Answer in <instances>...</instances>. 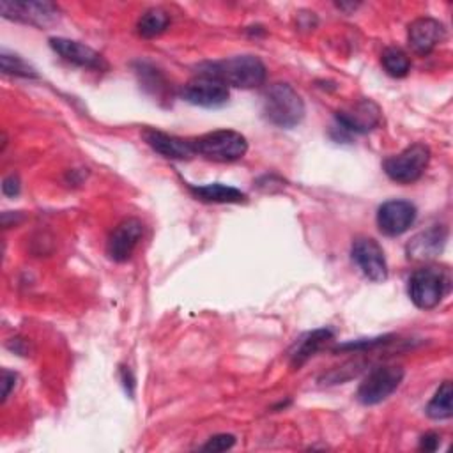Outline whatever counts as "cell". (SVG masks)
Masks as SVG:
<instances>
[{
  "label": "cell",
  "mask_w": 453,
  "mask_h": 453,
  "mask_svg": "<svg viewBox=\"0 0 453 453\" xmlns=\"http://www.w3.org/2000/svg\"><path fill=\"white\" fill-rule=\"evenodd\" d=\"M264 117L283 129L296 127L304 117V103L288 83H273L264 92Z\"/></svg>",
  "instance_id": "cell-2"
},
{
  "label": "cell",
  "mask_w": 453,
  "mask_h": 453,
  "mask_svg": "<svg viewBox=\"0 0 453 453\" xmlns=\"http://www.w3.org/2000/svg\"><path fill=\"white\" fill-rule=\"evenodd\" d=\"M329 340H333V331L327 329V327H322V329H315V331H310L306 334H303L294 349L290 350V359H292V365L294 366H301L306 359H310L317 350H320Z\"/></svg>",
  "instance_id": "cell-17"
},
{
  "label": "cell",
  "mask_w": 453,
  "mask_h": 453,
  "mask_svg": "<svg viewBox=\"0 0 453 453\" xmlns=\"http://www.w3.org/2000/svg\"><path fill=\"white\" fill-rule=\"evenodd\" d=\"M200 73H207L221 80L226 87L255 88L265 81V65L258 57L237 55L219 62H209L200 67Z\"/></svg>",
  "instance_id": "cell-1"
},
{
  "label": "cell",
  "mask_w": 453,
  "mask_h": 453,
  "mask_svg": "<svg viewBox=\"0 0 453 453\" xmlns=\"http://www.w3.org/2000/svg\"><path fill=\"white\" fill-rule=\"evenodd\" d=\"M234 444H235V437H234L232 434H218V435L211 437V439L202 446V449H203V451H212V453H216V451H226V449H230Z\"/></svg>",
  "instance_id": "cell-23"
},
{
  "label": "cell",
  "mask_w": 453,
  "mask_h": 453,
  "mask_svg": "<svg viewBox=\"0 0 453 453\" xmlns=\"http://www.w3.org/2000/svg\"><path fill=\"white\" fill-rule=\"evenodd\" d=\"M407 37L414 53L428 55L446 39V28L441 21L425 16L414 19L409 25Z\"/></svg>",
  "instance_id": "cell-12"
},
{
  "label": "cell",
  "mask_w": 453,
  "mask_h": 453,
  "mask_svg": "<svg viewBox=\"0 0 453 453\" xmlns=\"http://www.w3.org/2000/svg\"><path fill=\"white\" fill-rule=\"evenodd\" d=\"M336 119L342 129L352 133H368L380 122V108L370 99H361L350 108L338 111Z\"/></svg>",
  "instance_id": "cell-13"
},
{
  "label": "cell",
  "mask_w": 453,
  "mask_h": 453,
  "mask_svg": "<svg viewBox=\"0 0 453 453\" xmlns=\"http://www.w3.org/2000/svg\"><path fill=\"white\" fill-rule=\"evenodd\" d=\"M143 138L157 154L168 159H191L193 156H196L193 140H184L156 129H147L143 133Z\"/></svg>",
  "instance_id": "cell-15"
},
{
  "label": "cell",
  "mask_w": 453,
  "mask_h": 453,
  "mask_svg": "<svg viewBox=\"0 0 453 453\" xmlns=\"http://www.w3.org/2000/svg\"><path fill=\"white\" fill-rule=\"evenodd\" d=\"M446 244V228L441 225H434L419 234H416L407 244V253L411 258L426 260L442 251Z\"/></svg>",
  "instance_id": "cell-16"
},
{
  "label": "cell",
  "mask_w": 453,
  "mask_h": 453,
  "mask_svg": "<svg viewBox=\"0 0 453 453\" xmlns=\"http://www.w3.org/2000/svg\"><path fill=\"white\" fill-rule=\"evenodd\" d=\"M403 379V368L396 365H384L373 368L357 388V400L363 405H375L384 402L396 391Z\"/></svg>",
  "instance_id": "cell-6"
},
{
  "label": "cell",
  "mask_w": 453,
  "mask_h": 453,
  "mask_svg": "<svg viewBox=\"0 0 453 453\" xmlns=\"http://www.w3.org/2000/svg\"><path fill=\"white\" fill-rule=\"evenodd\" d=\"M50 46L53 48V51H57L64 60L80 65V67H87V69H101L104 65L103 57L92 50L90 46L73 41V39H65V37H51L50 39Z\"/></svg>",
  "instance_id": "cell-14"
},
{
  "label": "cell",
  "mask_w": 453,
  "mask_h": 453,
  "mask_svg": "<svg viewBox=\"0 0 453 453\" xmlns=\"http://www.w3.org/2000/svg\"><path fill=\"white\" fill-rule=\"evenodd\" d=\"M416 219V207L407 200H388L377 211V225L384 235H402Z\"/></svg>",
  "instance_id": "cell-10"
},
{
  "label": "cell",
  "mask_w": 453,
  "mask_h": 453,
  "mask_svg": "<svg viewBox=\"0 0 453 453\" xmlns=\"http://www.w3.org/2000/svg\"><path fill=\"white\" fill-rule=\"evenodd\" d=\"M382 67L389 76L403 78L411 71V60L403 50L391 46V48H386L382 53Z\"/></svg>",
  "instance_id": "cell-21"
},
{
  "label": "cell",
  "mask_w": 453,
  "mask_h": 453,
  "mask_svg": "<svg viewBox=\"0 0 453 453\" xmlns=\"http://www.w3.org/2000/svg\"><path fill=\"white\" fill-rule=\"evenodd\" d=\"M2 16L7 19H16L27 25L48 27L58 19V9L51 2H18L2 0Z\"/></svg>",
  "instance_id": "cell-8"
},
{
  "label": "cell",
  "mask_w": 453,
  "mask_h": 453,
  "mask_svg": "<svg viewBox=\"0 0 453 453\" xmlns=\"http://www.w3.org/2000/svg\"><path fill=\"white\" fill-rule=\"evenodd\" d=\"M430 163V149L425 143H412L384 161L386 175L400 184L418 180Z\"/></svg>",
  "instance_id": "cell-5"
},
{
  "label": "cell",
  "mask_w": 453,
  "mask_h": 453,
  "mask_svg": "<svg viewBox=\"0 0 453 453\" xmlns=\"http://www.w3.org/2000/svg\"><path fill=\"white\" fill-rule=\"evenodd\" d=\"M21 191V182H19V177L11 173L7 175L4 180H2V193L5 196H18Z\"/></svg>",
  "instance_id": "cell-24"
},
{
  "label": "cell",
  "mask_w": 453,
  "mask_h": 453,
  "mask_svg": "<svg viewBox=\"0 0 453 453\" xmlns=\"http://www.w3.org/2000/svg\"><path fill=\"white\" fill-rule=\"evenodd\" d=\"M182 97L202 108H219L228 103V87L212 74L200 73L182 87Z\"/></svg>",
  "instance_id": "cell-7"
},
{
  "label": "cell",
  "mask_w": 453,
  "mask_h": 453,
  "mask_svg": "<svg viewBox=\"0 0 453 453\" xmlns=\"http://www.w3.org/2000/svg\"><path fill=\"white\" fill-rule=\"evenodd\" d=\"M168 23H170V16L163 9L152 7L140 16L136 23V30L142 37H156L166 30Z\"/></svg>",
  "instance_id": "cell-20"
},
{
  "label": "cell",
  "mask_w": 453,
  "mask_h": 453,
  "mask_svg": "<svg viewBox=\"0 0 453 453\" xmlns=\"http://www.w3.org/2000/svg\"><path fill=\"white\" fill-rule=\"evenodd\" d=\"M439 444H441V437L437 434H434V432L425 434L421 437V441H419V448L425 449V451H435L439 448Z\"/></svg>",
  "instance_id": "cell-25"
},
{
  "label": "cell",
  "mask_w": 453,
  "mask_h": 453,
  "mask_svg": "<svg viewBox=\"0 0 453 453\" xmlns=\"http://www.w3.org/2000/svg\"><path fill=\"white\" fill-rule=\"evenodd\" d=\"M12 384H16V373L9 370H2V402L7 400Z\"/></svg>",
  "instance_id": "cell-26"
},
{
  "label": "cell",
  "mask_w": 453,
  "mask_h": 453,
  "mask_svg": "<svg viewBox=\"0 0 453 453\" xmlns=\"http://www.w3.org/2000/svg\"><path fill=\"white\" fill-rule=\"evenodd\" d=\"M451 398H453V389H451V382L444 380L439 389L435 391V395L432 396V400L426 405V414L432 419H449L453 416V405H451Z\"/></svg>",
  "instance_id": "cell-19"
},
{
  "label": "cell",
  "mask_w": 453,
  "mask_h": 453,
  "mask_svg": "<svg viewBox=\"0 0 453 453\" xmlns=\"http://www.w3.org/2000/svg\"><path fill=\"white\" fill-rule=\"evenodd\" d=\"M195 152L216 163H232L248 150L246 138L234 129H218L193 138Z\"/></svg>",
  "instance_id": "cell-3"
},
{
  "label": "cell",
  "mask_w": 453,
  "mask_h": 453,
  "mask_svg": "<svg viewBox=\"0 0 453 453\" xmlns=\"http://www.w3.org/2000/svg\"><path fill=\"white\" fill-rule=\"evenodd\" d=\"M143 235V225L136 218H127L120 221L108 237L106 251L111 260L126 262L131 258L133 251L136 250L140 239Z\"/></svg>",
  "instance_id": "cell-11"
},
{
  "label": "cell",
  "mask_w": 453,
  "mask_h": 453,
  "mask_svg": "<svg viewBox=\"0 0 453 453\" xmlns=\"http://www.w3.org/2000/svg\"><path fill=\"white\" fill-rule=\"evenodd\" d=\"M189 191L203 200V202H212V203H241L246 200V195L234 188L226 186L221 182H212V184H203V186H189Z\"/></svg>",
  "instance_id": "cell-18"
},
{
  "label": "cell",
  "mask_w": 453,
  "mask_h": 453,
  "mask_svg": "<svg viewBox=\"0 0 453 453\" xmlns=\"http://www.w3.org/2000/svg\"><path fill=\"white\" fill-rule=\"evenodd\" d=\"M0 67L4 74H12V76H23V78H37L35 69L25 62L19 55L9 53V51H2L0 53Z\"/></svg>",
  "instance_id": "cell-22"
},
{
  "label": "cell",
  "mask_w": 453,
  "mask_h": 453,
  "mask_svg": "<svg viewBox=\"0 0 453 453\" xmlns=\"http://www.w3.org/2000/svg\"><path fill=\"white\" fill-rule=\"evenodd\" d=\"M350 253H352V260L368 280L380 283L388 278V262L380 244L375 239L372 237L356 239Z\"/></svg>",
  "instance_id": "cell-9"
},
{
  "label": "cell",
  "mask_w": 453,
  "mask_h": 453,
  "mask_svg": "<svg viewBox=\"0 0 453 453\" xmlns=\"http://www.w3.org/2000/svg\"><path fill=\"white\" fill-rule=\"evenodd\" d=\"M449 290V276L441 267H423L409 278V297L419 310L435 308Z\"/></svg>",
  "instance_id": "cell-4"
}]
</instances>
